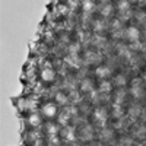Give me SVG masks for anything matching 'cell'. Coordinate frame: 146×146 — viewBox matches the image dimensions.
Here are the masks:
<instances>
[{
	"label": "cell",
	"mask_w": 146,
	"mask_h": 146,
	"mask_svg": "<svg viewBox=\"0 0 146 146\" xmlns=\"http://www.w3.org/2000/svg\"><path fill=\"white\" fill-rule=\"evenodd\" d=\"M100 139L101 142H104L105 145H110L114 142V130L110 127H102L100 131Z\"/></svg>",
	"instance_id": "2"
},
{
	"label": "cell",
	"mask_w": 146,
	"mask_h": 146,
	"mask_svg": "<svg viewBox=\"0 0 146 146\" xmlns=\"http://www.w3.org/2000/svg\"><path fill=\"white\" fill-rule=\"evenodd\" d=\"M113 117H114V118H117V120L123 118V117H124L123 107H121V105H117V104H114V105H113Z\"/></svg>",
	"instance_id": "15"
},
{
	"label": "cell",
	"mask_w": 146,
	"mask_h": 146,
	"mask_svg": "<svg viewBox=\"0 0 146 146\" xmlns=\"http://www.w3.org/2000/svg\"><path fill=\"white\" fill-rule=\"evenodd\" d=\"M82 45L79 42H73L69 45V56H73V57H78V53L80 51Z\"/></svg>",
	"instance_id": "16"
},
{
	"label": "cell",
	"mask_w": 146,
	"mask_h": 146,
	"mask_svg": "<svg viewBox=\"0 0 146 146\" xmlns=\"http://www.w3.org/2000/svg\"><path fill=\"white\" fill-rule=\"evenodd\" d=\"M105 27H107L105 19H96V21L94 22V29H95V31H98V32L104 31V29H105Z\"/></svg>",
	"instance_id": "20"
},
{
	"label": "cell",
	"mask_w": 146,
	"mask_h": 146,
	"mask_svg": "<svg viewBox=\"0 0 146 146\" xmlns=\"http://www.w3.org/2000/svg\"><path fill=\"white\" fill-rule=\"evenodd\" d=\"M100 12H101V15L107 19V18H110V16L113 15V6H111V5H108V3H107V5L104 3V5H101Z\"/></svg>",
	"instance_id": "12"
},
{
	"label": "cell",
	"mask_w": 146,
	"mask_h": 146,
	"mask_svg": "<svg viewBox=\"0 0 146 146\" xmlns=\"http://www.w3.org/2000/svg\"><path fill=\"white\" fill-rule=\"evenodd\" d=\"M54 76H56V73H54L53 69H45V70H42V73H41V78H42L44 80H47V82L53 80Z\"/></svg>",
	"instance_id": "17"
},
{
	"label": "cell",
	"mask_w": 146,
	"mask_h": 146,
	"mask_svg": "<svg viewBox=\"0 0 146 146\" xmlns=\"http://www.w3.org/2000/svg\"><path fill=\"white\" fill-rule=\"evenodd\" d=\"M111 82H108V80H102L101 83H100V92L101 94H108L110 91H111Z\"/></svg>",
	"instance_id": "21"
},
{
	"label": "cell",
	"mask_w": 146,
	"mask_h": 146,
	"mask_svg": "<svg viewBox=\"0 0 146 146\" xmlns=\"http://www.w3.org/2000/svg\"><path fill=\"white\" fill-rule=\"evenodd\" d=\"M127 113H129L130 120L135 121L137 117H140V115L143 114V110H142V107H140L139 104H131V105L129 107V110H127Z\"/></svg>",
	"instance_id": "4"
},
{
	"label": "cell",
	"mask_w": 146,
	"mask_h": 146,
	"mask_svg": "<svg viewBox=\"0 0 146 146\" xmlns=\"http://www.w3.org/2000/svg\"><path fill=\"white\" fill-rule=\"evenodd\" d=\"M107 117H108V114H107V110L104 107H98L94 111V120H95V123L98 124V126H101V127L105 126Z\"/></svg>",
	"instance_id": "1"
},
{
	"label": "cell",
	"mask_w": 146,
	"mask_h": 146,
	"mask_svg": "<svg viewBox=\"0 0 146 146\" xmlns=\"http://www.w3.org/2000/svg\"><path fill=\"white\" fill-rule=\"evenodd\" d=\"M131 2H135V3H142V2H145V0H131Z\"/></svg>",
	"instance_id": "29"
},
{
	"label": "cell",
	"mask_w": 146,
	"mask_h": 146,
	"mask_svg": "<svg viewBox=\"0 0 146 146\" xmlns=\"http://www.w3.org/2000/svg\"><path fill=\"white\" fill-rule=\"evenodd\" d=\"M111 75V67H108L107 64H101L95 69V76L100 79H105Z\"/></svg>",
	"instance_id": "5"
},
{
	"label": "cell",
	"mask_w": 146,
	"mask_h": 146,
	"mask_svg": "<svg viewBox=\"0 0 146 146\" xmlns=\"http://www.w3.org/2000/svg\"><path fill=\"white\" fill-rule=\"evenodd\" d=\"M133 18H135L137 22L143 23V22L146 21V12H145V10H136L135 15H133Z\"/></svg>",
	"instance_id": "26"
},
{
	"label": "cell",
	"mask_w": 146,
	"mask_h": 146,
	"mask_svg": "<svg viewBox=\"0 0 146 146\" xmlns=\"http://www.w3.org/2000/svg\"><path fill=\"white\" fill-rule=\"evenodd\" d=\"M142 79H143V80H145V82H146V72H145V73H143V75H142Z\"/></svg>",
	"instance_id": "31"
},
{
	"label": "cell",
	"mask_w": 146,
	"mask_h": 146,
	"mask_svg": "<svg viewBox=\"0 0 146 146\" xmlns=\"http://www.w3.org/2000/svg\"><path fill=\"white\" fill-rule=\"evenodd\" d=\"M133 15H135V13L131 12V9H130V10H126V12H118V19H120L121 22H126V21L131 19Z\"/></svg>",
	"instance_id": "19"
},
{
	"label": "cell",
	"mask_w": 146,
	"mask_h": 146,
	"mask_svg": "<svg viewBox=\"0 0 146 146\" xmlns=\"http://www.w3.org/2000/svg\"><path fill=\"white\" fill-rule=\"evenodd\" d=\"M110 28H111V31H120V29H123V22L115 18V19H113L111 23H110Z\"/></svg>",
	"instance_id": "25"
},
{
	"label": "cell",
	"mask_w": 146,
	"mask_h": 146,
	"mask_svg": "<svg viewBox=\"0 0 146 146\" xmlns=\"http://www.w3.org/2000/svg\"><path fill=\"white\" fill-rule=\"evenodd\" d=\"M117 9H118V12H126V10H130V2H129V0H118V3H117Z\"/></svg>",
	"instance_id": "22"
},
{
	"label": "cell",
	"mask_w": 146,
	"mask_h": 146,
	"mask_svg": "<svg viewBox=\"0 0 146 146\" xmlns=\"http://www.w3.org/2000/svg\"><path fill=\"white\" fill-rule=\"evenodd\" d=\"M80 91L82 92H92L94 91V83H92V80L91 79H82V82H80Z\"/></svg>",
	"instance_id": "11"
},
{
	"label": "cell",
	"mask_w": 146,
	"mask_h": 146,
	"mask_svg": "<svg viewBox=\"0 0 146 146\" xmlns=\"http://www.w3.org/2000/svg\"><path fill=\"white\" fill-rule=\"evenodd\" d=\"M126 95H127V92L124 89H117V92L114 94V104L121 105L124 102V100H126Z\"/></svg>",
	"instance_id": "10"
},
{
	"label": "cell",
	"mask_w": 146,
	"mask_h": 146,
	"mask_svg": "<svg viewBox=\"0 0 146 146\" xmlns=\"http://www.w3.org/2000/svg\"><path fill=\"white\" fill-rule=\"evenodd\" d=\"M42 113H44V115L45 117H48V118H51V117H54L56 114H57V105L56 104H45L44 107H42Z\"/></svg>",
	"instance_id": "8"
},
{
	"label": "cell",
	"mask_w": 146,
	"mask_h": 146,
	"mask_svg": "<svg viewBox=\"0 0 146 146\" xmlns=\"http://www.w3.org/2000/svg\"><path fill=\"white\" fill-rule=\"evenodd\" d=\"M129 48H130V50H131L133 53H135V51H139L140 48H143V44H142V42H140V40H139V41H135V42H130Z\"/></svg>",
	"instance_id": "27"
},
{
	"label": "cell",
	"mask_w": 146,
	"mask_h": 146,
	"mask_svg": "<svg viewBox=\"0 0 146 146\" xmlns=\"http://www.w3.org/2000/svg\"><path fill=\"white\" fill-rule=\"evenodd\" d=\"M56 101H57V104H60V105H66V104L69 102V98H67L63 92H57V94H56Z\"/></svg>",
	"instance_id": "24"
},
{
	"label": "cell",
	"mask_w": 146,
	"mask_h": 146,
	"mask_svg": "<svg viewBox=\"0 0 146 146\" xmlns=\"http://www.w3.org/2000/svg\"><path fill=\"white\" fill-rule=\"evenodd\" d=\"M124 38H127L129 41L131 42H135V41H139L140 40V29L136 28V27H129L126 29V35H124Z\"/></svg>",
	"instance_id": "3"
},
{
	"label": "cell",
	"mask_w": 146,
	"mask_h": 146,
	"mask_svg": "<svg viewBox=\"0 0 146 146\" xmlns=\"http://www.w3.org/2000/svg\"><path fill=\"white\" fill-rule=\"evenodd\" d=\"M82 7H83V12H86V13H91L95 7V3L94 0H82Z\"/></svg>",
	"instance_id": "18"
},
{
	"label": "cell",
	"mask_w": 146,
	"mask_h": 146,
	"mask_svg": "<svg viewBox=\"0 0 146 146\" xmlns=\"http://www.w3.org/2000/svg\"><path fill=\"white\" fill-rule=\"evenodd\" d=\"M113 83L115 85V86L123 88V86H126V83H127V78L124 75H115L114 79H113Z\"/></svg>",
	"instance_id": "13"
},
{
	"label": "cell",
	"mask_w": 146,
	"mask_h": 146,
	"mask_svg": "<svg viewBox=\"0 0 146 146\" xmlns=\"http://www.w3.org/2000/svg\"><path fill=\"white\" fill-rule=\"evenodd\" d=\"M29 124H31V126H38V124H40V117L36 115V114H32V115L29 117Z\"/></svg>",
	"instance_id": "28"
},
{
	"label": "cell",
	"mask_w": 146,
	"mask_h": 146,
	"mask_svg": "<svg viewBox=\"0 0 146 146\" xmlns=\"http://www.w3.org/2000/svg\"><path fill=\"white\" fill-rule=\"evenodd\" d=\"M117 146H120V145H117Z\"/></svg>",
	"instance_id": "33"
},
{
	"label": "cell",
	"mask_w": 146,
	"mask_h": 146,
	"mask_svg": "<svg viewBox=\"0 0 146 146\" xmlns=\"http://www.w3.org/2000/svg\"><path fill=\"white\" fill-rule=\"evenodd\" d=\"M80 139H82L83 142H89V140L94 139V130H92V127H91L89 124L83 126V127L80 129Z\"/></svg>",
	"instance_id": "6"
},
{
	"label": "cell",
	"mask_w": 146,
	"mask_h": 146,
	"mask_svg": "<svg viewBox=\"0 0 146 146\" xmlns=\"http://www.w3.org/2000/svg\"><path fill=\"white\" fill-rule=\"evenodd\" d=\"M85 146H96V145H94V143H88V145H85Z\"/></svg>",
	"instance_id": "32"
},
{
	"label": "cell",
	"mask_w": 146,
	"mask_h": 146,
	"mask_svg": "<svg viewBox=\"0 0 146 146\" xmlns=\"http://www.w3.org/2000/svg\"><path fill=\"white\" fill-rule=\"evenodd\" d=\"M142 118L146 121V111H143V114H142Z\"/></svg>",
	"instance_id": "30"
},
{
	"label": "cell",
	"mask_w": 146,
	"mask_h": 146,
	"mask_svg": "<svg viewBox=\"0 0 146 146\" xmlns=\"http://www.w3.org/2000/svg\"><path fill=\"white\" fill-rule=\"evenodd\" d=\"M133 139L130 137V136H121L120 139H118V145L120 146H133Z\"/></svg>",
	"instance_id": "23"
},
{
	"label": "cell",
	"mask_w": 146,
	"mask_h": 146,
	"mask_svg": "<svg viewBox=\"0 0 146 146\" xmlns=\"http://www.w3.org/2000/svg\"><path fill=\"white\" fill-rule=\"evenodd\" d=\"M60 135L63 136L64 140H73L75 139V129L73 127H69V126H64V129L62 130Z\"/></svg>",
	"instance_id": "9"
},
{
	"label": "cell",
	"mask_w": 146,
	"mask_h": 146,
	"mask_svg": "<svg viewBox=\"0 0 146 146\" xmlns=\"http://www.w3.org/2000/svg\"><path fill=\"white\" fill-rule=\"evenodd\" d=\"M131 135L137 139H145L146 137V124H135Z\"/></svg>",
	"instance_id": "7"
},
{
	"label": "cell",
	"mask_w": 146,
	"mask_h": 146,
	"mask_svg": "<svg viewBox=\"0 0 146 146\" xmlns=\"http://www.w3.org/2000/svg\"><path fill=\"white\" fill-rule=\"evenodd\" d=\"M70 121V113L69 111H63V113H58V124L62 126H67Z\"/></svg>",
	"instance_id": "14"
}]
</instances>
